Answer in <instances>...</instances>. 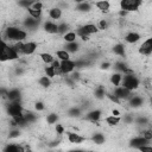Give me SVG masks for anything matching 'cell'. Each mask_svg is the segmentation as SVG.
Returning <instances> with one entry per match:
<instances>
[{
  "label": "cell",
  "mask_w": 152,
  "mask_h": 152,
  "mask_svg": "<svg viewBox=\"0 0 152 152\" xmlns=\"http://www.w3.org/2000/svg\"><path fill=\"white\" fill-rule=\"evenodd\" d=\"M4 151L5 152H20V151H25V148L19 146V145H17V144H11V145L5 146Z\"/></svg>",
  "instance_id": "cell-26"
},
{
  "label": "cell",
  "mask_w": 152,
  "mask_h": 152,
  "mask_svg": "<svg viewBox=\"0 0 152 152\" xmlns=\"http://www.w3.org/2000/svg\"><path fill=\"white\" fill-rule=\"evenodd\" d=\"M133 120H134V119H133V116H132V115H126V116H125V121H126L127 124H132V122H133Z\"/></svg>",
  "instance_id": "cell-47"
},
{
  "label": "cell",
  "mask_w": 152,
  "mask_h": 152,
  "mask_svg": "<svg viewBox=\"0 0 152 152\" xmlns=\"http://www.w3.org/2000/svg\"><path fill=\"white\" fill-rule=\"evenodd\" d=\"M121 80H122V74H121V72H114V74L110 76V78H109L110 83H112L114 87L120 86V84H121Z\"/></svg>",
  "instance_id": "cell-22"
},
{
  "label": "cell",
  "mask_w": 152,
  "mask_h": 152,
  "mask_svg": "<svg viewBox=\"0 0 152 152\" xmlns=\"http://www.w3.org/2000/svg\"><path fill=\"white\" fill-rule=\"evenodd\" d=\"M38 24H39V19H36V18H32V17L25 18V20L23 21V25L26 28H34V27L38 26Z\"/></svg>",
  "instance_id": "cell-21"
},
{
  "label": "cell",
  "mask_w": 152,
  "mask_h": 152,
  "mask_svg": "<svg viewBox=\"0 0 152 152\" xmlns=\"http://www.w3.org/2000/svg\"><path fill=\"white\" fill-rule=\"evenodd\" d=\"M141 39V36L140 33L135 32V31H131L128 32L126 36H125V42L128 43V44H135L137 42H139Z\"/></svg>",
  "instance_id": "cell-13"
},
{
  "label": "cell",
  "mask_w": 152,
  "mask_h": 152,
  "mask_svg": "<svg viewBox=\"0 0 152 152\" xmlns=\"http://www.w3.org/2000/svg\"><path fill=\"white\" fill-rule=\"evenodd\" d=\"M6 97L10 100V101H19L20 97H21V94H20V90L19 89H11V90H7L6 91Z\"/></svg>",
  "instance_id": "cell-16"
},
{
  "label": "cell",
  "mask_w": 152,
  "mask_h": 152,
  "mask_svg": "<svg viewBox=\"0 0 152 152\" xmlns=\"http://www.w3.org/2000/svg\"><path fill=\"white\" fill-rule=\"evenodd\" d=\"M38 83H39V86H42L43 88H49V87L51 86V78L48 77L46 75H45V76H42V77H39Z\"/></svg>",
  "instance_id": "cell-31"
},
{
  "label": "cell",
  "mask_w": 152,
  "mask_h": 152,
  "mask_svg": "<svg viewBox=\"0 0 152 152\" xmlns=\"http://www.w3.org/2000/svg\"><path fill=\"white\" fill-rule=\"evenodd\" d=\"M63 15V12H62V8L61 7H51L49 10V17L53 20H58L61 19Z\"/></svg>",
  "instance_id": "cell-19"
},
{
  "label": "cell",
  "mask_w": 152,
  "mask_h": 152,
  "mask_svg": "<svg viewBox=\"0 0 152 152\" xmlns=\"http://www.w3.org/2000/svg\"><path fill=\"white\" fill-rule=\"evenodd\" d=\"M43 28H44L45 32H48L50 34H56L57 33V24L53 23V21H50V20L45 21L44 25H43Z\"/></svg>",
  "instance_id": "cell-15"
},
{
  "label": "cell",
  "mask_w": 152,
  "mask_h": 152,
  "mask_svg": "<svg viewBox=\"0 0 152 152\" xmlns=\"http://www.w3.org/2000/svg\"><path fill=\"white\" fill-rule=\"evenodd\" d=\"M75 68H76L75 61L66 59V61H61L59 62V69H61L62 74H70L75 70Z\"/></svg>",
  "instance_id": "cell-8"
},
{
  "label": "cell",
  "mask_w": 152,
  "mask_h": 152,
  "mask_svg": "<svg viewBox=\"0 0 152 152\" xmlns=\"http://www.w3.org/2000/svg\"><path fill=\"white\" fill-rule=\"evenodd\" d=\"M38 48V44L36 42H26V43H23V46H21V55H26V56H31L36 52Z\"/></svg>",
  "instance_id": "cell-9"
},
{
  "label": "cell",
  "mask_w": 152,
  "mask_h": 152,
  "mask_svg": "<svg viewBox=\"0 0 152 152\" xmlns=\"http://www.w3.org/2000/svg\"><path fill=\"white\" fill-rule=\"evenodd\" d=\"M112 115H115V116H120L121 114H120V112H119L118 109H113V110H112Z\"/></svg>",
  "instance_id": "cell-50"
},
{
  "label": "cell",
  "mask_w": 152,
  "mask_h": 152,
  "mask_svg": "<svg viewBox=\"0 0 152 152\" xmlns=\"http://www.w3.org/2000/svg\"><path fill=\"white\" fill-rule=\"evenodd\" d=\"M106 96H107V97H108V99H109L112 102H115V103H118V104L121 102V101H120L118 97H115V96H114V95H112V94H106Z\"/></svg>",
  "instance_id": "cell-44"
},
{
  "label": "cell",
  "mask_w": 152,
  "mask_h": 152,
  "mask_svg": "<svg viewBox=\"0 0 152 152\" xmlns=\"http://www.w3.org/2000/svg\"><path fill=\"white\" fill-rule=\"evenodd\" d=\"M115 97H118L120 101L122 100H128V97L132 95V91L128 90L127 88L122 87V86H116L115 89H114V94H113Z\"/></svg>",
  "instance_id": "cell-7"
},
{
  "label": "cell",
  "mask_w": 152,
  "mask_h": 152,
  "mask_svg": "<svg viewBox=\"0 0 152 152\" xmlns=\"http://www.w3.org/2000/svg\"><path fill=\"white\" fill-rule=\"evenodd\" d=\"M142 0H121L120 1V10L126 12H135L142 5Z\"/></svg>",
  "instance_id": "cell-4"
},
{
  "label": "cell",
  "mask_w": 152,
  "mask_h": 152,
  "mask_svg": "<svg viewBox=\"0 0 152 152\" xmlns=\"http://www.w3.org/2000/svg\"><path fill=\"white\" fill-rule=\"evenodd\" d=\"M128 101H129V106L133 107V108L140 107L144 103V99L141 96H139V95H131L128 97Z\"/></svg>",
  "instance_id": "cell-17"
},
{
  "label": "cell",
  "mask_w": 152,
  "mask_h": 152,
  "mask_svg": "<svg viewBox=\"0 0 152 152\" xmlns=\"http://www.w3.org/2000/svg\"><path fill=\"white\" fill-rule=\"evenodd\" d=\"M20 135V131L19 129H13V131H11L10 132V134H8V137L12 139V138H18Z\"/></svg>",
  "instance_id": "cell-42"
},
{
  "label": "cell",
  "mask_w": 152,
  "mask_h": 152,
  "mask_svg": "<svg viewBox=\"0 0 152 152\" xmlns=\"http://www.w3.org/2000/svg\"><path fill=\"white\" fill-rule=\"evenodd\" d=\"M147 144H150V140L145 139V138L141 137V135L135 137V138H133V139L129 141V145H131V147H133V148H139L140 146L147 145Z\"/></svg>",
  "instance_id": "cell-11"
},
{
  "label": "cell",
  "mask_w": 152,
  "mask_h": 152,
  "mask_svg": "<svg viewBox=\"0 0 152 152\" xmlns=\"http://www.w3.org/2000/svg\"><path fill=\"white\" fill-rule=\"evenodd\" d=\"M99 32V28L95 24H84L83 26H80L77 30H76V36L78 37H88L90 34H94Z\"/></svg>",
  "instance_id": "cell-5"
},
{
  "label": "cell",
  "mask_w": 152,
  "mask_h": 152,
  "mask_svg": "<svg viewBox=\"0 0 152 152\" xmlns=\"http://www.w3.org/2000/svg\"><path fill=\"white\" fill-rule=\"evenodd\" d=\"M56 56L58 59L61 61H66V59H70V53L64 49V50H57L56 51Z\"/></svg>",
  "instance_id": "cell-29"
},
{
  "label": "cell",
  "mask_w": 152,
  "mask_h": 152,
  "mask_svg": "<svg viewBox=\"0 0 152 152\" xmlns=\"http://www.w3.org/2000/svg\"><path fill=\"white\" fill-rule=\"evenodd\" d=\"M94 94H95V97H96V99H100V100H101V99H103V97L106 96V90H104L103 87L100 86V87H97V88L95 89V93H94Z\"/></svg>",
  "instance_id": "cell-35"
},
{
  "label": "cell",
  "mask_w": 152,
  "mask_h": 152,
  "mask_svg": "<svg viewBox=\"0 0 152 152\" xmlns=\"http://www.w3.org/2000/svg\"><path fill=\"white\" fill-rule=\"evenodd\" d=\"M101 116H102V112H101L100 109H93V110L88 112L84 118H86L87 120L91 121V122H97V121L101 119Z\"/></svg>",
  "instance_id": "cell-12"
},
{
  "label": "cell",
  "mask_w": 152,
  "mask_h": 152,
  "mask_svg": "<svg viewBox=\"0 0 152 152\" xmlns=\"http://www.w3.org/2000/svg\"><path fill=\"white\" fill-rule=\"evenodd\" d=\"M56 132H57L59 135H62V134L64 133V127H63L62 124H56Z\"/></svg>",
  "instance_id": "cell-43"
},
{
  "label": "cell",
  "mask_w": 152,
  "mask_h": 152,
  "mask_svg": "<svg viewBox=\"0 0 152 152\" xmlns=\"http://www.w3.org/2000/svg\"><path fill=\"white\" fill-rule=\"evenodd\" d=\"M6 110H7V114L11 118L19 116V115L24 114V108H23V106H21V103L19 101H11V103L7 106Z\"/></svg>",
  "instance_id": "cell-6"
},
{
  "label": "cell",
  "mask_w": 152,
  "mask_h": 152,
  "mask_svg": "<svg viewBox=\"0 0 152 152\" xmlns=\"http://www.w3.org/2000/svg\"><path fill=\"white\" fill-rule=\"evenodd\" d=\"M30 7H32V8H34V10H40V11H43V7H44V5H43V2H42V1L34 0Z\"/></svg>",
  "instance_id": "cell-38"
},
{
  "label": "cell",
  "mask_w": 152,
  "mask_h": 152,
  "mask_svg": "<svg viewBox=\"0 0 152 152\" xmlns=\"http://www.w3.org/2000/svg\"><path fill=\"white\" fill-rule=\"evenodd\" d=\"M104 121H106V124L109 125V126H116L118 124H120V121H121V116L109 115V116L104 118Z\"/></svg>",
  "instance_id": "cell-23"
},
{
  "label": "cell",
  "mask_w": 152,
  "mask_h": 152,
  "mask_svg": "<svg viewBox=\"0 0 152 152\" xmlns=\"http://www.w3.org/2000/svg\"><path fill=\"white\" fill-rule=\"evenodd\" d=\"M127 13H128V12H126V11H124V10H120V11H119V15H120V17H126Z\"/></svg>",
  "instance_id": "cell-49"
},
{
  "label": "cell",
  "mask_w": 152,
  "mask_h": 152,
  "mask_svg": "<svg viewBox=\"0 0 152 152\" xmlns=\"http://www.w3.org/2000/svg\"><path fill=\"white\" fill-rule=\"evenodd\" d=\"M121 86L125 87V88H127L128 90L133 91V90H135V89L139 88L140 81H139V78L137 76L133 75V72L132 74H124L122 80H121Z\"/></svg>",
  "instance_id": "cell-3"
},
{
  "label": "cell",
  "mask_w": 152,
  "mask_h": 152,
  "mask_svg": "<svg viewBox=\"0 0 152 152\" xmlns=\"http://www.w3.org/2000/svg\"><path fill=\"white\" fill-rule=\"evenodd\" d=\"M109 66H110V63H108V62H106V63H102V64H101V69H104V70H107Z\"/></svg>",
  "instance_id": "cell-48"
},
{
  "label": "cell",
  "mask_w": 152,
  "mask_h": 152,
  "mask_svg": "<svg viewBox=\"0 0 152 152\" xmlns=\"http://www.w3.org/2000/svg\"><path fill=\"white\" fill-rule=\"evenodd\" d=\"M34 109H36V110H38V112L44 110V109H45V104H44V102H42V101L36 102V103H34Z\"/></svg>",
  "instance_id": "cell-41"
},
{
  "label": "cell",
  "mask_w": 152,
  "mask_h": 152,
  "mask_svg": "<svg viewBox=\"0 0 152 152\" xmlns=\"http://www.w3.org/2000/svg\"><path fill=\"white\" fill-rule=\"evenodd\" d=\"M4 37L10 42H24L27 38V31L18 26H8L4 31Z\"/></svg>",
  "instance_id": "cell-1"
},
{
  "label": "cell",
  "mask_w": 152,
  "mask_h": 152,
  "mask_svg": "<svg viewBox=\"0 0 152 152\" xmlns=\"http://www.w3.org/2000/svg\"><path fill=\"white\" fill-rule=\"evenodd\" d=\"M44 71H45V75H46L48 77H50V78H53V77L56 76V70H55V68H53L52 65L45 66V68H44Z\"/></svg>",
  "instance_id": "cell-34"
},
{
  "label": "cell",
  "mask_w": 152,
  "mask_h": 152,
  "mask_svg": "<svg viewBox=\"0 0 152 152\" xmlns=\"http://www.w3.org/2000/svg\"><path fill=\"white\" fill-rule=\"evenodd\" d=\"M58 121V114H56V113H50V114H48V116H46V122L49 124V125H53V124H56Z\"/></svg>",
  "instance_id": "cell-33"
},
{
  "label": "cell",
  "mask_w": 152,
  "mask_h": 152,
  "mask_svg": "<svg viewBox=\"0 0 152 152\" xmlns=\"http://www.w3.org/2000/svg\"><path fill=\"white\" fill-rule=\"evenodd\" d=\"M138 125H145V124H147L148 122V120L146 119V118H139V119H137V121H135Z\"/></svg>",
  "instance_id": "cell-46"
},
{
  "label": "cell",
  "mask_w": 152,
  "mask_h": 152,
  "mask_svg": "<svg viewBox=\"0 0 152 152\" xmlns=\"http://www.w3.org/2000/svg\"><path fill=\"white\" fill-rule=\"evenodd\" d=\"M94 6L100 10L101 12H108L109 8H110V4L108 0H99V1H95L94 2Z\"/></svg>",
  "instance_id": "cell-18"
},
{
  "label": "cell",
  "mask_w": 152,
  "mask_h": 152,
  "mask_svg": "<svg viewBox=\"0 0 152 152\" xmlns=\"http://www.w3.org/2000/svg\"><path fill=\"white\" fill-rule=\"evenodd\" d=\"M68 30H69V25L65 24V23H62V24L57 25V33L58 34H64V33L68 32Z\"/></svg>",
  "instance_id": "cell-36"
},
{
  "label": "cell",
  "mask_w": 152,
  "mask_h": 152,
  "mask_svg": "<svg viewBox=\"0 0 152 152\" xmlns=\"http://www.w3.org/2000/svg\"><path fill=\"white\" fill-rule=\"evenodd\" d=\"M26 10H27L28 15H30V17H32V18L39 19V18L42 17V11H40V10H34V8H32V7H27Z\"/></svg>",
  "instance_id": "cell-32"
},
{
  "label": "cell",
  "mask_w": 152,
  "mask_h": 152,
  "mask_svg": "<svg viewBox=\"0 0 152 152\" xmlns=\"http://www.w3.org/2000/svg\"><path fill=\"white\" fill-rule=\"evenodd\" d=\"M75 10L77 12H81V13H87L91 10V4L89 1H84V2H80V4H76L75 6Z\"/></svg>",
  "instance_id": "cell-20"
},
{
  "label": "cell",
  "mask_w": 152,
  "mask_h": 152,
  "mask_svg": "<svg viewBox=\"0 0 152 152\" xmlns=\"http://www.w3.org/2000/svg\"><path fill=\"white\" fill-rule=\"evenodd\" d=\"M90 140H91L94 144L101 145V144H103V142H104L106 138H104V135H103L102 133H95V134H94V135L90 138Z\"/></svg>",
  "instance_id": "cell-27"
},
{
  "label": "cell",
  "mask_w": 152,
  "mask_h": 152,
  "mask_svg": "<svg viewBox=\"0 0 152 152\" xmlns=\"http://www.w3.org/2000/svg\"><path fill=\"white\" fill-rule=\"evenodd\" d=\"M76 38H77V36H76L75 31H68L66 33H64V34H63V39H64V42H66V43L75 42V40H76Z\"/></svg>",
  "instance_id": "cell-28"
},
{
  "label": "cell",
  "mask_w": 152,
  "mask_h": 152,
  "mask_svg": "<svg viewBox=\"0 0 152 152\" xmlns=\"http://www.w3.org/2000/svg\"><path fill=\"white\" fill-rule=\"evenodd\" d=\"M74 2H76V4H80V2H84V1H88V0H72Z\"/></svg>",
  "instance_id": "cell-51"
},
{
  "label": "cell",
  "mask_w": 152,
  "mask_h": 152,
  "mask_svg": "<svg viewBox=\"0 0 152 152\" xmlns=\"http://www.w3.org/2000/svg\"><path fill=\"white\" fill-rule=\"evenodd\" d=\"M39 57H40V59H42L45 64H51L52 61L55 59L53 56H52L51 53H49V52H42V53L39 55Z\"/></svg>",
  "instance_id": "cell-30"
},
{
  "label": "cell",
  "mask_w": 152,
  "mask_h": 152,
  "mask_svg": "<svg viewBox=\"0 0 152 152\" xmlns=\"http://www.w3.org/2000/svg\"><path fill=\"white\" fill-rule=\"evenodd\" d=\"M138 52L142 56H150L152 52V38H147L145 42H142V44L139 46Z\"/></svg>",
  "instance_id": "cell-10"
},
{
  "label": "cell",
  "mask_w": 152,
  "mask_h": 152,
  "mask_svg": "<svg viewBox=\"0 0 152 152\" xmlns=\"http://www.w3.org/2000/svg\"><path fill=\"white\" fill-rule=\"evenodd\" d=\"M69 115L70 116H74V118H78L80 115H81V109L80 108H76V107H74V108H71V109H69Z\"/></svg>",
  "instance_id": "cell-37"
},
{
  "label": "cell",
  "mask_w": 152,
  "mask_h": 152,
  "mask_svg": "<svg viewBox=\"0 0 152 152\" xmlns=\"http://www.w3.org/2000/svg\"><path fill=\"white\" fill-rule=\"evenodd\" d=\"M140 135H141V137H144L145 139L150 140V141L152 140V132H151V129H145V131H142Z\"/></svg>",
  "instance_id": "cell-40"
},
{
  "label": "cell",
  "mask_w": 152,
  "mask_h": 152,
  "mask_svg": "<svg viewBox=\"0 0 152 152\" xmlns=\"http://www.w3.org/2000/svg\"><path fill=\"white\" fill-rule=\"evenodd\" d=\"M139 151H142V152H152V146H146V145H142L138 148Z\"/></svg>",
  "instance_id": "cell-45"
},
{
  "label": "cell",
  "mask_w": 152,
  "mask_h": 152,
  "mask_svg": "<svg viewBox=\"0 0 152 152\" xmlns=\"http://www.w3.org/2000/svg\"><path fill=\"white\" fill-rule=\"evenodd\" d=\"M113 52L116 55V56H124L125 57V53H126V50H125V45L124 44H115L113 46Z\"/></svg>",
  "instance_id": "cell-24"
},
{
  "label": "cell",
  "mask_w": 152,
  "mask_h": 152,
  "mask_svg": "<svg viewBox=\"0 0 152 152\" xmlns=\"http://www.w3.org/2000/svg\"><path fill=\"white\" fill-rule=\"evenodd\" d=\"M66 135H68V140L71 144H82L83 141H86V137H82L75 132H68Z\"/></svg>",
  "instance_id": "cell-14"
},
{
  "label": "cell",
  "mask_w": 152,
  "mask_h": 152,
  "mask_svg": "<svg viewBox=\"0 0 152 152\" xmlns=\"http://www.w3.org/2000/svg\"><path fill=\"white\" fill-rule=\"evenodd\" d=\"M97 28H99V30H106V28H108V21H107L106 19H101V20L99 21Z\"/></svg>",
  "instance_id": "cell-39"
},
{
  "label": "cell",
  "mask_w": 152,
  "mask_h": 152,
  "mask_svg": "<svg viewBox=\"0 0 152 152\" xmlns=\"http://www.w3.org/2000/svg\"><path fill=\"white\" fill-rule=\"evenodd\" d=\"M18 58H19V53L15 51V49L8 45L0 36V62L15 61Z\"/></svg>",
  "instance_id": "cell-2"
},
{
  "label": "cell",
  "mask_w": 152,
  "mask_h": 152,
  "mask_svg": "<svg viewBox=\"0 0 152 152\" xmlns=\"http://www.w3.org/2000/svg\"><path fill=\"white\" fill-rule=\"evenodd\" d=\"M78 49H80V45H78V43H76V40L71 42V43H66V45H65V50L69 53H75L78 51Z\"/></svg>",
  "instance_id": "cell-25"
}]
</instances>
